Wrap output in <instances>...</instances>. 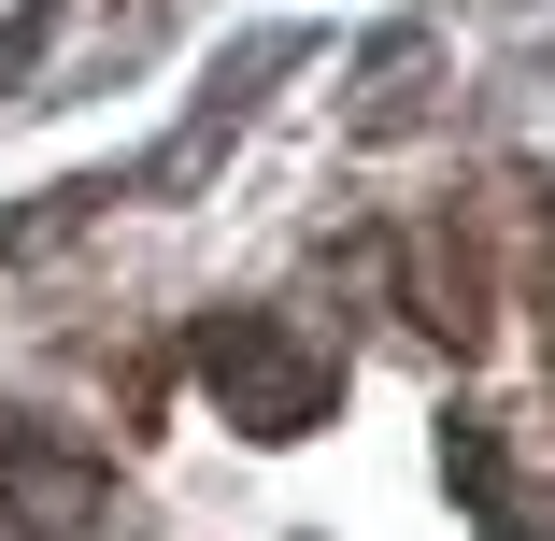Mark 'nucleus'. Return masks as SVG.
<instances>
[{"label": "nucleus", "instance_id": "nucleus-1", "mask_svg": "<svg viewBox=\"0 0 555 541\" xmlns=\"http://www.w3.org/2000/svg\"><path fill=\"white\" fill-rule=\"evenodd\" d=\"M199 385L229 399L243 442H299V427L343 399V357H327L299 313H214V329H199Z\"/></svg>", "mask_w": 555, "mask_h": 541}, {"label": "nucleus", "instance_id": "nucleus-2", "mask_svg": "<svg viewBox=\"0 0 555 541\" xmlns=\"http://www.w3.org/2000/svg\"><path fill=\"white\" fill-rule=\"evenodd\" d=\"M456 485H470L485 541H555V413L456 427Z\"/></svg>", "mask_w": 555, "mask_h": 541}, {"label": "nucleus", "instance_id": "nucleus-3", "mask_svg": "<svg viewBox=\"0 0 555 541\" xmlns=\"http://www.w3.org/2000/svg\"><path fill=\"white\" fill-rule=\"evenodd\" d=\"M413 313H427L441 343H485V257H470V229H456V214L413 243Z\"/></svg>", "mask_w": 555, "mask_h": 541}, {"label": "nucleus", "instance_id": "nucleus-4", "mask_svg": "<svg viewBox=\"0 0 555 541\" xmlns=\"http://www.w3.org/2000/svg\"><path fill=\"white\" fill-rule=\"evenodd\" d=\"M0 499H15L29 527H72V513H86V471H72L57 442H0Z\"/></svg>", "mask_w": 555, "mask_h": 541}]
</instances>
